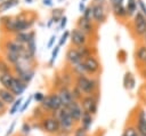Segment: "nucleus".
Instances as JSON below:
<instances>
[{"label": "nucleus", "instance_id": "1", "mask_svg": "<svg viewBox=\"0 0 146 136\" xmlns=\"http://www.w3.org/2000/svg\"><path fill=\"white\" fill-rule=\"evenodd\" d=\"M75 86L84 96L94 95L97 93L98 82L96 79H90L86 75H78L75 80Z\"/></svg>", "mask_w": 146, "mask_h": 136}, {"label": "nucleus", "instance_id": "2", "mask_svg": "<svg viewBox=\"0 0 146 136\" xmlns=\"http://www.w3.org/2000/svg\"><path fill=\"white\" fill-rule=\"evenodd\" d=\"M55 117L57 118L58 122H59V127H60V130L63 131H67V133H73L74 130V126H75V122L73 120V118L71 117L67 107H62L60 110H58L55 114Z\"/></svg>", "mask_w": 146, "mask_h": 136}, {"label": "nucleus", "instance_id": "3", "mask_svg": "<svg viewBox=\"0 0 146 136\" xmlns=\"http://www.w3.org/2000/svg\"><path fill=\"white\" fill-rule=\"evenodd\" d=\"M40 106L43 109V111H49V112H52L55 115L56 112L58 110H60L63 107V104L60 102V98L59 96L56 94H50V95H47L44 96L43 101L40 103Z\"/></svg>", "mask_w": 146, "mask_h": 136}, {"label": "nucleus", "instance_id": "4", "mask_svg": "<svg viewBox=\"0 0 146 136\" xmlns=\"http://www.w3.org/2000/svg\"><path fill=\"white\" fill-rule=\"evenodd\" d=\"M40 127L44 133H47L49 135H57L58 131L60 130L59 122L55 115L43 117L40 121Z\"/></svg>", "mask_w": 146, "mask_h": 136}, {"label": "nucleus", "instance_id": "5", "mask_svg": "<svg viewBox=\"0 0 146 136\" xmlns=\"http://www.w3.org/2000/svg\"><path fill=\"white\" fill-rule=\"evenodd\" d=\"M81 106L84 112L90 113L91 115H95L98 110V97L96 94L89 95V96H83L81 98Z\"/></svg>", "mask_w": 146, "mask_h": 136}, {"label": "nucleus", "instance_id": "6", "mask_svg": "<svg viewBox=\"0 0 146 136\" xmlns=\"http://www.w3.org/2000/svg\"><path fill=\"white\" fill-rule=\"evenodd\" d=\"M82 63H83V66L86 69L87 74H96L99 71V69H100L99 62H98V59L94 55H90V56L83 58Z\"/></svg>", "mask_w": 146, "mask_h": 136}, {"label": "nucleus", "instance_id": "7", "mask_svg": "<svg viewBox=\"0 0 146 136\" xmlns=\"http://www.w3.org/2000/svg\"><path fill=\"white\" fill-rule=\"evenodd\" d=\"M70 37H71V42L76 47H82L86 46L87 43V35L78 27L73 29L70 32Z\"/></svg>", "mask_w": 146, "mask_h": 136}, {"label": "nucleus", "instance_id": "8", "mask_svg": "<svg viewBox=\"0 0 146 136\" xmlns=\"http://www.w3.org/2000/svg\"><path fill=\"white\" fill-rule=\"evenodd\" d=\"M133 30H135L136 34H138V35L145 34V32H146V17L140 11H137V14L135 15Z\"/></svg>", "mask_w": 146, "mask_h": 136}, {"label": "nucleus", "instance_id": "9", "mask_svg": "<svg viewBox=\"0 0 146 136\" xmlns=\"http://www.w3.org/2000/svg\"><path fill=\"white\" fill-rule=\"evenodd\" d=\"M67 110L71 114V117L73 118L74 122H80L81 120V117H82V113H83V109L81 106V103L80 101H73L68 106H67Z\"/></svg>", "mask_w": 146, "mask_h": 136}, {"label": "nucleus", "instance_id": "10", "mask_svg": "<svg viewBox=\"0 0 146 136\" xmlns=\"http://www.w3.org/2000/svg\"><path fill=\"white\" fill-rule=\"evenodd\" d=\"M57 95L59 96L60 102H62V104H63L64 107H67V106L74 101V98H73V96H72V90H71L68 87H66V86H62V87L58 89Z\"/></svg>", "mask_w": 146, "mask_h": 136}, {"label": "nucleus", "instance_id": "11", "mask_svg": "<svg viewBox=\"0 0 146 136\" xmlns=\"http://www.w3.org/2000/svg\"><path fill=\"white\" fill-rule=\"evenodd\" d=\"M91 9H92V18L96 21V23H98V24L103 23L105 21V17H106V15H105V8H104L103 3H97L96 2L91 7Z\"/></svg>", "mask_w": 146, "mask_h": 136}, {"label": "nucleus", "instance_id": "12", "mask_svg": "<svg viewBox=\"0 0 146 136\" xmlns=\"http://www.w3.org/2000/svg\"><path fill=\"white\" fill-rule=\"evenodd\" d=\"M5 48H6V51H10V53H16V54H22L24 50H25V46L17 42L16 40H8L5 42Z\"/></svg>", "mask_w": 146, "mask_h": 136}, {"label": "nucleus", "instance_id": "13", "mask_svg": "<svg viewBox=\"0 0 146 136\" xmlns=\"http://www.w3.org/2000/svg\"><path fill=\"white\" fill-rule=\"evenodd\" d=\"M26 88H27V85L25 82H23L21 79H18L17 77H15L14 81H13V85H11V88H10V91L15 96H21L25 91Z\"/></svg>", "mask_w": 146, "mask_h": 136}, {"label": "nucleus", "instance_id": "14", "mask_svg": "<svg viewBox=\"0 0 146 136\" xmlns=\"http://www.w3.org/2000/svg\"><path fill=\"white\" fill-rule=\"evenodd\" d=\"M82 56L80 55V53H79V50L78 49H75V48H70L68 50H67V53H66V61L73 66V65H75V64H79V63H81L82 62Z\"/></svg>", "mask_w": 146, "mask_h": 136}, {"label": "nucleus", "instance_id": "15", "mask_svg": "<svg viewBox=\"0 0 146 136\" xmlns=\"http://www.w3.org/2000/svg\"><path fill=\"white\" fill-rule=\"evenodd\" d=\"M136 129L139 134L146 136V112L144 110H140L139 113H138Z\"/></svg>", "mask_w": 146, "mask_h": 136}, {"label": "nucleus", "instance_id": "16", "mask_svg": "<svg viewBox=\"0 0 146 136\" xmlns=\"http://www.w3.org/2000/svg\"><path fill=\"white\" fill-rule=\"evenodd\" d=\"M0 99L6 104V105H11L16 101V96L8 89L0 88Z\"/></svg>", "mask_w": 146, "mask_h": 136}, {"label": "nucleus", "instance_id": "17", "mask_svg": "<svg viewBox=\"0 0 146 136\" xmlns=\"http://www.w3.org/2000/svg\"><path fill=\"white\" fill-rule=\"evenodd\" d=\"M78 29L81 30L86 35L91 34L92 31H94V26H92L91 22L86 21L83 17H80L79 18V21H78Z\"/></svg>", "mask_w": 146, "mask_h": 136}, {"label": "nucleus", "instance_id": "18", "mask_svg": "<svg viewBox=\"0 0 146 136\" xmlns=\"http://www.w3.org/2000/svg\"><path fill=\"white\" fill-rule=\"evenodd\" d=\"M92 121H94V115H91L90 113L83 111L81 120H80V127H82L84 130L88 131L92 126Z\"/></svg>", "mask_w": 146, "mask_h": 136}, {"label": "nucleus", "instance_id": "19", "mask_svg": "<svg viewBox=\"0 0 146 136\" xmlns=\"http://www.w3.org/2000/svg\"><path fill=\"white\" fill-rule=\"evenodd\" d=\"M14 78H15V75H13L11 73H1L0 74V83H1L2 88L10 90Z\"/></svg>", "mask_w": 146, "mask_h": 136}, {"label": "nucleus", "instance_id": "20", "mask_svg": "<svg viewBox=\"0 0 146 136\" xmlns=\"http://www.w3.org/2000/svg\"><path fill=\"white\" fill-rule=\"evenodd\" d=\"M34 37V32H17L15 33V40L22 45H26L31 38Z\"/></svg>", "mask_w": 146, "mask_h": 136}, {"label": "nucleus", "instance_id": "21", "mask_svg": "<svg viewBox=\"0 0 146 136\" xmlns=\"http://www.w3.org/2000/svg\"><path fill=\"white\" fill-rule=\"evenodd\" d=\"M18 2H19V0H3L2 2H0V14L5 13L6 10L18 5Z\"/></svg>", "mask_w": 146, "mask_h": 136}, {"label": "nucleus", "instance_id": "22", "mask_svg": "<svg viewBox=\"0 0 146 136\" xmlns=\"http://www.w3.org/2000/svg\"><path fill=\"white\" fill-rule=\"evenodd\" d=\"M3 27L8 32H14L16 33V18H10L8 17L7 21L3 22Z\"/></svg>", "mask_w": 146, "mask_h": 136}, {"label": "nucleus", "instance_id": "23", "mask_svg": "<svg viewBox=\"0 0 146 136\" xmlns=\"http://www.w3.org/2000/svg\"><path fill=\"white\" fill-rule=\"evenodd\" d=\"M5 57H6V62H7V63H10V64H13V65H15V64L21 59V55H19V54L10 53V51H6Z\"/></svg>", "mask_w": 146, "mask_h": 136}, {"label": "nucleus", "instance_id": "24", "mask_svg": "<svg viewBox=\"0 0 146 136\" xmlns=\"http://www.w3.org/2000/svg\"><path fill=\"white\" fill-rule=\"evenodd\" d=\"M123 85H124V88L132 89L135 87V78L130 73H125L124 79H123Z\"/></svg>", "mask_w": 146, "mask_h": 136}, {"label": "nucleus", "instance_id": "25", "mask_svg": "<svg viewBox=\"0 0 146 136\" xmlns=\"http://www.w3.org/2000/svg\"><path fill=\"white\" fill-rule=\"evenodd\" d=\"M22 102H23V98H22V97L16 98V101L10 105L9 114H15L16 112H18V111H19V109H21V106H22Z\"/></svg>", "mask_w": 146, "mask_h": 136}, {"label": "nucleus", "instance_id": "26", "mask_svg": "<svg viewBox=\"0 0 146 136\" xmlns=\"http://www.w3.org/2000/svg\"><path fill=\"white\" fill-rule=\"evenodd\" d=\"M113 11L115 13L116 16L119 17H124L127 14V9L122 6V5H117V6H113Z\"/></svg>", "mask_w": 146, "mask_h": 136}, {"label": "nucleus", "instance_id": "27", "mask_svg": "<svg viewBox=\"0 0 146 136\" xmlns=\"http://www.w3.org/2000/svg\"><path fill=\"white\" fill-rule=\"evenodd\" d=\"M26 49L34 56V54H35V51H36V45H35V39H34V37L31 38V39L29 40V42L26 43Z\"/></svg>", "mask_w": 146, "mask_h": 136}, {"label": "nucleus", "instance_id": "28", "mask_svg": "<svg viewBox=\"0 0 146 136\" xmlns=\"http://www.w3.org/2000/svg\"><path fill=\"white\" fill-rule=\"evenodd\" d=\"M137 58L140 62H146V46H141L137 50Z\"/></svg>", "mask_w": 146, "mask_h": 136}, {"label": "nucleus", "instance_id": "29", "mask_svg": "<svg viewBox=\"0 0 146 136\" xmlns=\"http://www.w3.org/2000/svg\"><path fill=\"white\" fill-rule=\"evenodd\" d=\"M123 136H137L138 135V131L136 129V126H128L125 127L123 134Z\"/></svg>", "mask_w": 146, "mask_h": 136}, {"label": "nucleus", "instance_id": "30", "mask_svg": "<svg viewBox=\"0 0 146 136\" xmlns=\"http://www.w3.org/2000/svg\"><path fill=\"white\" fill-rule=\"evenodd\" d=\"M10 71H11V69H10L9 64L6 61L0 59V74L1 73H11Z\"/></svg>", "mask_w": 146, "mask_h": 136}, {"label": "nucleus", "instance_id": "31", "mask_svg": "<svg viewBox=\"0 0 146 136\" xmlns=\"http://www.w3.org/2000/svg\"><path fill=\"white\" fill-rule=\"evenodd\" d=\"M82 17L86 21H89V22L92 21V9H91V7H86L84 11L82 13Z\"/></svg>", "mask_w": 146, "mask_h": 136}, {"label": "nucleus", "instance_id": "32", "mask_svg": "<svg viewBox=\"0 0 146 136\" xmlns=\"http://www.w3.org/2000/svg\"><path fill=\"white\" fill-rule=\"evenodd\" d=\"M79 53H80V55L82 56V58H86V57H88V56H90L91 55V51H90V49L87 47V46H82V47H79Z\"/></svg>", "mask_w": 146, "mask_h": 136}, {"label": "nucleus", "instance_id": "33", "mask_svg": "<svg viewBox=\"0 0 146 136\" xmlns=\"http://www.w3.org/2000/svg\"><path fill=\"white\" fill-rule=\"evenodd\" d=\"M136 7H137V5H136L135 0H128V7L125 8L127 9V14L128 15H131L136 10Z\"/></svg>", "mask_w": 146, "mask_h": 136}, {"label": "nucleus", "instance_id": "34", "mask_svg": "<svg viewBox=\"0 0 146 136\" xmlns=\"http://www.w3.org/2000/svg\"><path fill=\"white\" fill-rule=\"evenodd\" d=\"M32 99H33V95H31V96H29L26 99H25V102L22 104V106H21V109H19V113H23L27 107H29V105H30V103L32 102Z\"/></svg>", "mask_w": 146, "mask_h": 136}, {"label": "nucleus", "instance_id": "35", "mask_svg": "<svg viewBox=\"0 0 146 136\" xmlns=\"http://www.w3.org/2000/svg\"><path fill=\"white\" fill-rule=\"evenodd\" d=\"M72 135H73V136H87V130H84L82 127L79 126V127L74 128Z\"/></svg>", "mask_w": 146, "mask_h": 136}, {"label": "nucleus", "instance_id": "36", "mask_svg": "<svg viewBox=\"0 0 146 136\" xmlns=\"http://www.w3.org/2000/svg\"><path fill=\"white\" fill-rule=\"evenodd\" d=\"M63 16L64 15H63V10L62 9H56L52 13V19H54V22H59Z\"/></svg>", "mask_w": 146, "mask_h": 136}, {"label": "nucleus", "instance_id": "37", "mask_svg": "<svg viewBox=\"0 0 146 136\" xmlns=\"http://www.w3.org/2000/svg\"><path fill=\"white\" fill-rule=\"evenodd\" d=\"M58 51H59V46H56L55 49H54L52 53H51V57H50V61H49V64H50V65L54 64V62H55V59H56V57H57V55H58Z\"/></svg>", "mask_w": 146, "mask_h": 136}, {"label": "nucleus", "instance_id": "38", "mask_svg": "<svg viewBox=\"0 0 146 136\" xmlns=\"http://www.w3.org/2000/svg\"><path fill=\"white\" fill-rule=\"evenodd\" d=\"M70 37V32L68 31H65L63 34H62V37H60V39H59V42H58V46L60 47V46H63L65 42H66V40H67V38Z\"/></svg>", "mask_w": 146, "mask_h": 136}, {"label": "nucleus", "instance_id": "39", "mask_svg": "<svg viewBox=\"0 0 146 136\" xmlns=\"http://www.w3.org/2000/svg\"><path fill=\"white\" fill-rule=\"evenodd\" d=\"M33 98H34L38 103H41V102L43 101V98H44V95H43L41 91H36V93L33 94Z\"/></svg>", "mask_w": 146, "mask_h": 136}, {"label": "nucleus", "instance_id": "40", "mask_svg": "<svg viewBox=\"0 0 146 136\" xmlns=\"http://www.w3.org/2000/svg\"><path fill=\"white\" fill-rule=\"evenodd\" d=\"M21 130H22V133H23L24 135H29L30 131H31V126H30L27 122H24L23 126H22V128H21Z\"/></svg>", "mask_w": 146, "mask_h": 136}, {"label": "nucleus", "instance_id": "41", "mask_svg": "<svg viewBox=\"0 0 146 136\" xmlns=\"http://www.w3.org/2000/svg\"><path fill=\"white\" fill-rule=\"evenodd\" d=\"M59 22H60V26H59V27H60V30L65 29V26H66V24H67V17L64 15V16L60 18V21H59Z\"/></svg>", "mask_w": 146, "mask_h": 136}, {"label": "nucleus", "instance_id": "42", "mask_svg": "<svg viewBox=\"0 0 146 136\" xmlns=\"http://www.w3.org/2000/svg\"><path fill=\"white\" fill-rule=\"evenodd\" d=\"M55 40H56V35H51L50 39H49V41H48V43H47V48H51L54 46Z\"/></svg>", "mask_w": 146, "mask_h": 136}, {"label": "nucleus", "instance_id": "43", "mask_svg": "<svg viewBox=\"0 0 146 136\" xmlns=\"http://www.w3.org/2000/svg\"><path fill=\"white\" fill-rule=\"evenodd\" d=\"M15 125H16V122L15 121H13L11 122V125H10V127L8 128V130H7V133H6V136H9L13 131H14V128H15Z\"/></svg>", "mask_w": 146, "mask_h": 136}, {"label": "nucleus", "instance_id": "44", "mask_svg": "<svg viewBox=\"0 0 146 136\" xmlns=\"http://www.w3.org/2000/svg\"><path fill=\"white\" fill-rule=\"evenodd\" d=\"M6 110H7V105L0 99V113H3V112H6Z\"/></svg>", "mask_w": 146, "mask_h": 136}, {"label": "nucleus", "instance_id": "45", "mask_svg": "<svg viewBox=\"0 0 146 136\" xmlns=\"http://www.w3.org/2000/svg\"><path fill=\"white\" fill-rule=\"evenodd\" d=\"M138 3H139V6H140V9H141V11L146 15V7H145V5H144V2L141 1V0H138Z\"/></svg>", "mask_w": 146, "mask_h": 136}, {"label": "nucleus", "instance_id": "46", "mask_svg": "<svg viewBox=\"0 0 146 136\" xmlns=\"http://www.w3.org/2000/svg\"><path fill=\"white\" fill-rule=\"evenodd\" d=\"M42 2H43L44 6H48V7H51L54 5L52 3V0H42Z\"/></svg>", "mask_w": 146, "mask_h": 136}, {"label": "nucleus", "instance_id": "47", "mask_svg": "<svg viewBox=\"0 0 146 136\" xmlns=\"http://www.w3.org/2000/svg\"><path fill=\"white\" fill-rule=\"evenodd\" d=\"M122 1L123 0H111V3L112 6H117V5H122Z\"/></svg>", "mask_w": 146, "mask_h": 136}, {"label": "nucleus", "instance_id": "48", "mask_svg": "<svg viewBox=\"0 0 146 136\" xmlns=\"http://www.w3.org/2000/svg\"><path fill=\"white\" fill-rule=\"evenodd\" d=\"M84 9H86V7H84V2H80V3H79V10H80L81 13H83Z\"/></svg>", "mask_w": 146, "mask_h": 136}, {"label": "nucleus", "instance_id": "49", "mask_svg": "<svg viewBox=\"0 0 146 136\" xmlns=\"http://www.w3.org/2000/svg\"><path fill=\"white\" fill-rule=\"evenodd\" d=\"M25 1H26L27 3H32V2H33V0H25Z\"/></svg>", "mask_w": 146, "mask_h": 136}, {"label": "nucleus", "instance_id": "50", "mask_svg": "<svg viewBox=\"0 0 146 136\" xmlns=\"http://www.w3.org/2000/svg\"><path fill=\"white\" fill-rule=\"evenodd\" d=\"M95 1H97V3H102L103 2V0H95Z\"/></svg>", "mask_w": 146, "mask_h": 136}, {"label": "nucleus", "instance_id": "51", "mask_svg": "<svg viewBox=\"0 0 146 136\" xmlns=\"http://www.w3.org/2000/svg\"><path fill=\"white\" fill-rule=\"evenodd\" d=\"M144 35H145V41H146V32H145V34H144Z\"/></svg>", "mask_w": 146, "mask_h": 136}, {"label": "nucleus", "instance_id": "52", "mask_svg": "<svg viewBox=\"0 0 146 136\" xmlns=\"http://www.w3.org/2000/svg\"><path fill=\"white\" fill-rule=\"evenodd\" d=\"M84 1H86V0H81V1H80V2H84Z\"/></svg>", "mask_w": 146, "mask_h": 136}, {"label": "nucleus", "instance_id": "53", "mask_svg": "<svg viewBox=\"0 0 146 136\" xmlns=\"http://www.w3.org/2000/svg\"><path fill=\"white\" fill-rule=\"evenodd\" d=\"M122 136H123V135H122Z\"/></svg>", "mask_w": 146, "mask_h": 136}]
</instances>
